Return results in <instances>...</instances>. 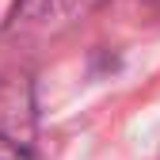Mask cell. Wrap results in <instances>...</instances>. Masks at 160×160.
<instances>
[{"label": "cell", "instance_id": "obj_1", "mask_svg": "<svg viewBox=\"0 0 160 160\" xmlns=\"http://www.w3.org/2000/svg\"><path fill=\"white\" fill-rule=\"evenodd\" d=\"M95 0H19L15 4V27L23 31H50V27H61L76 12L92 8Z\"/></svg>", "mask_w": 160, "mask_h": 160}, {"label": "cell", "instance_id": "obj_2", "mask_svg": "<svg viewBox=\"0 0 160 160\" xmlns=\"http://www.w3.org/2000/svg\"><path fill=\"white\" fill-rule=\"evenodd\" d=\"M0 160H31V152H27L23 145L8 141V137H0Z\"/></svg>", "mask_w": 160, "mask_h": 160}]
</instances>
